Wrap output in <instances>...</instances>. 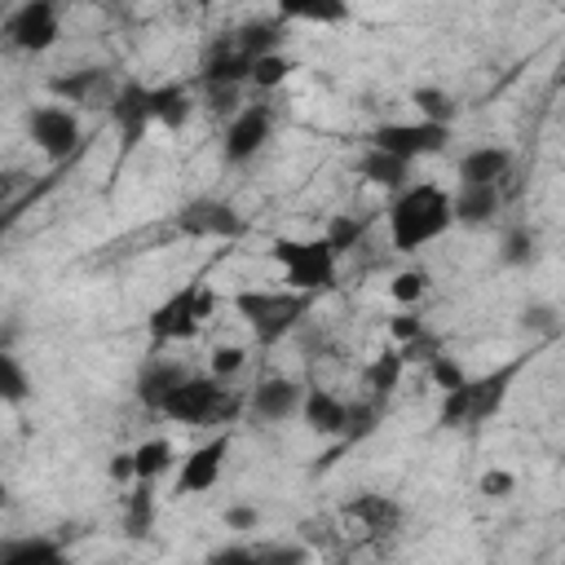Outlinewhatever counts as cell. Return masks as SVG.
<instances>
[{
  "mask_svg": "<svg viewBox=\"0 0 565 565\" xmlns=\"http://www.w3.org/2000/svg\"><path fill=\"white\" fill-rule=\"evenodd\" d=\"M18 190V172H0V203H9Z\"/></svg>",
  "mask_w": 565,
  "mask_h": 565,
  "instance_id": "7dc6e473",
  "label": "cell"
},
{
  "mask_svg": "<svg viewBox=\"0 0 565 565\" xmlns=\"http://www.w3.org/2000/svg\"><path fill=\"white\" fill-rule=\"evenodd\" d=\"M26 132L49 159H66L75 150V141H79V119L66 106H35L26 115Z\"/></svg>",
  "mask_w": 565,
  "mask_h": 565,
  "instance_id": "9c48e42d",
  "label": "cell"
},
{
  "mask_svg": "<svg viewBox=\"0 0 565 565\" xmlns=\"http://www.w3.org/2000/svg\"><path fill=\"white\" fill-rule=\"evenodd\" d=\"M4 503H9V490H4V481H0V508H4Z\"/></svg>",
  "mask_w": 565,
  "mask_h": 565,
  "instance_id": "c3c4849f",
  "label": "cell"
},
{
  "mask_svg": "<svg viewBox=\"0 0 565 565\" xmlns=\"http://www.w3.org/2000/svg\"><path fill=\"white\" fill-rule=\"evenodd\" d=\"M428 269H402L393 282H388V296L397 300V305H415V300H424V291H428Z\"/></svg>",
  "mask_w": 565,
  "mask_h": 565,
  "instance_id": "e575fe53",
  "label": "cell"
},
{
  "mask_svg": "<svg viewBox=\"0 0 565 565\" xmlns=\"http://www.w3.org/2000/svg\"><path fill=\"white\" fill-rule=\"evenodd\" d=\"M199 4H207V0H199Z\"/></svg>",
  "mask_w": 565,
  "mask_h": 565,
  "instance_id": "681fc988",
  "label": "cell"
},
{
  "mask_svg": "<svg viewBox=\"0 0 565 565\" xmlns=\"http://www.w3.org/2000/svg\"><path fill=\"white\" fill-rule=\"evenodd\" d=\"M291 71H296V62L282 57V53H260V57H252V84H256V88H278Z\"/></svg>",
  "mask_w": 565,
  "mask_h": 565,
  "instance_id": "4dcf8cb0",
  "label": "cell"
},
{
  "mask_svg": "<svg viewBox=\"0 0 565 565\" xmlns=\"http://www.w3.org/2000/svg\"><path fill=\"white\" fill-rule=\"evenodd\" d=\"M177 230L190 234V238H238L247 225H243V212L225 199H194L177 212Z\"/></svg>",
  "mask_w": 565,
  "mask_h": 565,
  "instance_id": "ba28073f",
  "label": "cell"
},
{
  "mask_svg": "<svg viewBox=\"0 0 565 565\" xmlns=\"http://www.w3.org/2000/svg\"><path fill=\"white\" fill-rule=\"evenodd\" d=\"M450 225V194L441 185H406L388 207V238L397 252H419Z\"/></svg>",
  "mask_w": 565,
  "mask_h": 565,
  "instance_id": "6da1fadb",
  "label": "cell"
},
{
  "mask_svg": "<svg viewBox=\"0 0 565 565\" xmlns=\"http://www.w3.org/2000/svg\"><path fill=\"white\" fill-rule=\"evenodd\" d=\"M190 110H194V102H190V93H185L181 84H163V88H150V119H154V124H163L168 132L185 128Z\"/></svg>",
  "mask_w": 565,
  "mask_h": 565,
  "instance_id": "d6986e66",
  "label": "cell"
},
{
  "mask_svg": "<svg viewBox=\"0 0 565 565\" xmlns=\"http://www.w3.org/2000/svg\"><path fill=\"white\" fill-rule=\"evenodd\" d=\"M419 331H424V322H419L415 313H397V318H388V335H393V340H402V344H406V340H415Z\"/></svg>",
  "mask_w": 565,
  "mask_h": 565,
  "instance_id": "7bdbcfd3",
  "label": "cell"
},
{
  "mask_svg": "<svg viewBox=\"0 0 565 565\" xmlns=\"http://www.w3.org/2000/svg\"><path fill=\"white\" fill-rule=\"evenodd\" d=\"M428 375H433V384L446 393V388H459L463 380H468V371L455 362V358H446V353H433L428 358Z\"/></svg>",
  "mask_w": 565,
  "mask_h": 565,
  "instance_id": "74e56055",
  "label": "cell"
},
{
  "mask_svg": "<svg viewBox=\"0 0 565 565\" xmlns=\"http://www.w3.org/2000/svg\"><path fill=\"white\" fill-rule=\"evenodd\" d=\"M358 172H362L371 185L402 190V185H406V177H411V163H406V159H397V154H388V150H380V146H371V150L358 159Z\"/></svg>",
  "mask_w": 565,
  "mask_h": 565,
  "instance_id": "ffe728a7",
  "label": "cell"
},
{
  "mask_svg": "<svg viewBox=\"0 0 565 565\" xmlns=\"http://www.w3.org/2000/svg\"><path fill=\"white\" fill-rule=\"evenodd\" d=\"M411 106L419 110V119H433V124H450L455 119V102H450V93H441V88H433V84H419L415 93H411Z\"/></svg>",
  "mask_w": 565,
  "mask_h": 565,
  "instance_id": "4316f807",
  "label": "cell"
},
{
  "mask_svg": "<svg viewBox=\"0 0 565 565\" xmlns=\"http://www.w3.org/2000/svg\"><path fill=\"white\" fill-rule=\"evenodd\" d=\"M397 375H402V353H380L371 366H366V388L375 397H384L388 388H397Z\"/></svg>",
  "mask_w": 565,
  "mask_h": 565,
  "instance_id": "d6a6232c",
  "label": "cell"
},
{
  "mask_svg": "<svg viewBox=\"0 0 565 565\" xmlns=\"http://www.w3.org/2000/svg\"><path fill=\"white\" fill-rule=\"evenodd\" d=\"M234 397H225V388L216 384V375H185L163 402L159 411L177 424H221L234 415Z\"/></svg>",
  "mask_w": 565,
  "mask_h": 565,
  "instance_id": "5b68a950",
  "label": "cell"
},
{
  "mask_svg": "<svg viewBox=\"0 0 565 565\" xmlns=\"http://www.w3.org/2000/svg\"><path fill=\"white\" fill-rule=\"evenodd\" d=\"M499 256H503V265H530V260L539 256V238H534V230H525V225L512 230V234L503 238V252H499Z\"/></svg>",
  "mask_w": 565,
  "mask_h": 565,
  "instance_id": "d590c367",
  "label": "cell"
},
{
  "mask_svg": "<svg viewBox=\"0 0 565 565\" xmlns=\"http://www.w3.org/2000/svg\"><path fill=\"white\" fill-rule=\"evenodd\" d=\"M441 424H446V428L468 424V380H463L459 388H446V402H441Z\"/></svg>",
  "mask_w": 565,
  "mask_h": 565,
  "instance_id": "f35d334b",
  "label": "cell"
},
{
  "mask_svg": "<svg viewBox=\"0 0 565 565\" xmlns=\"http://www.w3.org/2000/svg\"><path fill=\"white\" fill-rule=\"evenodd\" d=\"M225 455H230V433H216L212 441H203L199 450H190V459L177 472V494H203V490H212L221 481Z\"/></svg>",
  "mask_w": 565,
  "mask_h": 565,
  "instance_id": "30bf717a",
  "label": "cell"
},
{
  "mask_svg": "<svg viewBox=\"0 0 565 565\" xmlns=\"http://www.w3.org/2000/svg\"><path fill=\"white\" fill-rule=\"evenodd\" d=\"M508 168H512V154L503 146H477V150H468L459 159V181H490V185H499L508 177Z\"/></svg>",
  "mask_w": 565,
  "mask_h": 565,
  "instance_id": "ac0fdd59",
  "label": "cell"
},
{
  "mask_svg": "<svg viewBox=\"0 0 565 565\" xmlns=\"http://www.w3.org/2000/svg\"><path fill=\"white\" fill-rule=\"evenodd\" d=\"M265 141H269V110L265 106H238V115L230 119V132H225V159L243 163Z\"/></svg>",
  "mask_w": 565,
  "mask_h": 565,
  "instance_id": "7c38bea8",
  "label": "cell"
},
{
  "mask_svg": "<svg viewBox=\"0 0 565 565\" xmlns=\"http://www.w3.org/2000/svg\"><path fill=\"white\" fill-rule=\"evenodd\" d=\"M375 424H380V397L353 402V406H344V428H340V437H344V441H362V437L375 433Z\"/></svg>",
  "mask_w": 565,
  "mask_h": 565,
  "instance_id": "83f0119b",
  "label": "cell"
},
{
  "mask_svg": "<svg viewBox=\"0 0 565 565\" xmlns=\"http://www.w3.org/2000/svg\"><path fill=\"white\" fill-rule=\"evenodd\" d=\"M110 119L119 124V132H124V146H137L141 137H146V128L154 124L150 119V88L146 84H124V88H115V97H110Z\"/></svg>",
  "mask_w": 565,
  "mask_h": 565,
  "instance_id": "8fae6325",
  "label": "cell"
},
{
  "mask_svg": "<svg viewBox=\"0 0 565 565\" xmlns=\"http://www.w3.org/2000/svg\"><path fill=\"white\" fill-rule=\"evenodd\" d=\"M110 477H115V481H128V477H132V455H128V450L110 459Z\"/></svg>",
  "mask_w": 565,
  "mask_h": 565,
  "instance_id": "bcb514c9",
  "label": "cell"
},
{
  "mask_svg": "<svg viewBox=\"0 0 565 565\" xmlns=\"http://www.w3.org/2000/svg\"><path fill=\"white\" fill-rule=\"evenodd\" d=\"M256 521H260V512H256L252 503H234V508H225V525H230V530H256Z\"/></svg>",
  "mask_w": 565,
  "mask_h": 565,
  "instance_id": "ee69618b",
  "label": "cell"
},
{
  "mask_svg": "<svg viewBox=\"0 0 565 565\" xmlns=\"http://www.w3.org/2000/svg\"><path fill=\"white\" fill-rule=\"evenodd\" d=\"M102 88H106V71H75V75L53 79V93H57V97H66L71 106H88Z\"/></svg>",
  "mask_w": 565,
  "mask_h": 565,
  "instance_id": "484cf974",
  "label": "cell"
},
{
  "mask_svg": "<svg viewBox=\"0 0 565 565\" xmlns=\"http://www.w3.org/2000/svg\"><path fill=\"white\" fill-rule=\"evenodd\" d=\"M349 516L362 521V525L375 530V534H388V530H397L402 508H397L388 494H358V499L349 503Z\"/></svg>",
  "mask_w": 565,
  "mask_h": 565,
  "instance_id": "7402d4cb",
  "label": "cell"
},
{
  "mask_svg": "<svg viewBox=\"0 0 565 565\" xmlns=\"http://www.w3.org/2000/svg\"><path fill=\"white\" fill-rule=\"evenodd\" d=\"M265 561H305V547H252Z\"/></svg>",
  "mask_w": 565,
  "mask_h": 565,
  "instance_id": "f6af8a7d",
  "label": "cell"
},
{
  "mask_svg": "<svg viewBox=\"0 0 565 565\" xmlns=\"http://www.w3.org/2000/svg\"><path fill=\"white\" fill-rule=\"evenodd\" d=\"M300 397H305V388L296 384V380H287V375H269V380H260L256 384V393H252V411L260 415V419H291L296 411H300Z\"/></svg>",
  "mask_w": 565,
  "mask_h": 565,
  "instance_id": "5bb4252c",
  "label": "cell"
},
{
  "mask_svg": "<svg viewBox=\"0 0 565 565\" xmlns=\"http://www.w3.org/2000/svg\"><path fill=\"white\" fill-rule=\"evenodd\" d=\"M243 362H247V353H243L238 344H221V349L212 353V375H234Z\"/></svg>",
  "mask_w": 565,
  "mask_h": 565,
  "instance_id": "60d3db41",
  "label": "cell"
},
{
  "mask_svg": "<svg viewBox=\"0 0 565 565\" xmlns=\"http://www.w3.org/2000/svg\"><path fill=\"white\" fill-rule=\"evenodd\" d=\"M207 88V110L212 115H238L243 106V84H203Z\"/></svg>",
  "mask_w": 565,
  "mask_h": 565,
  "instance_id": "8d00e7d4",
  "label": "cell"
},
{
  "mask_svg": "<svg viewBox=\"0 0 565 565\" xmlns=\"http://www.w3.org/2000/svg\"><path fill=\"white\" fill-rule=\"evenodd\" d=\"M278 13L291 22H318V26H335L349 18V0H278Z\"/></svg>",
  "mask_w": 565,
  "mask_h": 565,
  "instance_id": "603a6c76",
  "label": "cell"
},
{
  "mask_svg": "<svg viewBox=\"0 0 565 565\" xmlns=\"http://www.w3.org/2000/svg\"><path fill=\"white\" fill-rule=\"evenodd\" d=\"M62 547L53 539H9L0 543V565H57Z\"/></svg>",
  "mask_w": 565,
  "mask_h": 565,
  "instance_id": "cb8c5ba5",
  "label": "cell"
},
{
  "mask_svg": "<svg viewBox=\"0 0 565 565\" xmlns=\"http://www.w3.org/2000/svg\"><path fill=\"white\" fill-rule=\"evenodd\" d=\"M234 49H243L247 57L278 53V26H274V22H252V26L234 31Z\"/></svg>",
  "mask_w": 565,
  "mask_h": 565,
  "instance_id": "f1b7e54d",
  "label": "cell"
},
{
  "mask_svg": "<svg viewBox=\"0 0 565 565\" xmlns=\"http://www.w3.org/2000/svg\"><path fill=\"white\" fill-rule=\"evenodd\" d=\"M503 194L490 181H459V194H450V221L459 225H486L494 221Z\"/></svg>",
  "mask_w": 565,
  "mask_h": 565,
  "instance_id": "4fadbf2b",
  "label": "cell"
},
{
  "mask_svg": "<svg viewBox=\"0 0 565 565\" xmlns=\"http://www.w3.org/2000/svg\"><path fill=\"white\" fill-rule=\"evenodd\" d=\"M512 375H516V366H503V371H494L486 380H468V424H481L503 406Z\"/></svg>",
  "mask_w": 565,
  "mask_h": 565,
  "instance_id": "2e32d148",
  "label": "cell"
},
{
  "mask_svg": "<svg viewBox=\"0 0 565 565\" xmlns=\"http://www.w3.org/2000/svg\"><path fill=\"white\" fill-rule=\"evenodd\" d=\"M128 455H132V481H154L172 463V441L168 437H150L137 450H128Z\"/></svg>",
  "mask_w": 565,
  "mask_h": 565,
  "instance_id": "d4e9b609",
  "label": "cell"
},
{
  "mask_svg": "<svg viewBox=\"0 0 565 565\" xmlns=\"http://www.w3.org/2000/svg\"><path fill=\"white\" fill-rule=\"evenodd\" d=\"M521 327H525V331H547V335H552V331H556V309H552V305H530V309L521 313Z\"/></svg>",
  "mask_w": 565,
  "mask_h": 565,
  "instance_id": "ab89813d",
  "label": "cell"
},
{
  "mask_svg": "<svg viewBox=\"0 0 565 565\" xmlns=\"http://www.w3.org/2000/svg\"><path fill=\"white\" fill-rule=\"evenodd\" d=\"M450 141V124H433V119H415V124H380L371 132V146L397 154V159H419V154H437Z\"/></svg>",
  "mask_w": 565,
  "mask_h": 565,
  "instance_id": "8992f818",
  "label": "cell"
},
{
  "mask_svg": "<svg viewBox=\"0 0 565 565\" xmlns=\"http://www.w3.org/2000/svg\"><path fill=\"white\" fill-rule=\"evenodd\" d=\"M344 406H349V402H340L335 393H327V388H309V393L300 397L305 428L318 433V437H335V433L344 428Z\"/></svg>",
  "mask_w": 565,
  "mask_h": 565,
  "instance_id": "9a60e30c",
  "label": "cell"
},
{
  "mask_svg": "<svg viewBox=\"0 0 565 565\" xmlns=\"http://www.w3.org/2000/svg\"><path fill=\"white\" fill-rule=\"evenodd\" d=\"M26 393H31V380H26L22 362L0 349V402H26Z\"/></svg>",
  "mask_w": 565,
  "mask_h": 565,
  "instance_id": "1f68e13d",
  "label": "cell"
},
{
  "mask_svg": "<svg viewBox=\"0 0 565 565\" xmlns=\"http://www.w3.org/2000/svg\"><path fill=\"white\" fill-rule=\"evenodd\" d=\"M4 35H9V44L22 49V53H44V49H53L57 35H62L57 4H53V0H26V4L9 18Z\"/></svg>",
  "mask_w": 565,
  "mask_h": 565,
  "instance_id": "52a82bcc",
  "label": "cell"
},
{
  "mask_svg": "<svg viewBox=\"0 0 565 565\" xmlns=\"http://www.w3.org/2000/svg\"><path fill=\"white\" fill-rule=\"evenodd\" d=\"M234 309H238V318L252 327V335L260 340V344H278L300 318H305V309H309V296L305 291H238L234 296Z\"/></svg>",
  "mask_w": 565,
  "mask_h": 565,
  "instance_id": "3957f363",
  "label": "cell"
},
{
  "mask_svg": "<svg viewBox=\"0 0 565 565\" xmlns=\"http://www.w3.org/2000/svg\"><path fill=\"white\" fill-rule=\"evenodd\" d=\"M216 291H207V287H199V282H190V287H181V291H172L159 309H150V318H146V331H150V340L154 344H177V340H190L212 313H216Z\"/></svg>",
  "mask_w": 565,
  "mask_h": 565,
  "instance_id": "277c9868",
  "label": "cell"
},
{
  "mask_svg": "<svg viewBox=\"0 0 565 565\" xmlns=\"http://www.w3.org/2000/svg\"><path fill=\"white\" fill-rule=\"evenodd\" d=\"M150 521H154V499H150V490H146V481H141V490L128 499V516H124V534L128 539H141L146 530H150Z\"/></svg>",
  "mask_w": 565,
  "mask_h": 565,
  "instance_id": "836d02e7",
  "label": "cell"
},
{
  "mask_svg": "<svg viewBox=\"0 0 565 565\" xmlns=\"http://www.w3.org/2000/svg\"><path fill=\"white\" fill-rule=\"evenodd\" d=\"M512 490H516L512 472H499V468H494V472H486V477H481V494H486V499H508Z\"/></svg>",
  "mask_w": 565,
  "mask_h": 565,
  "instance_id": "b9f144b4",
  "label": "cell"
},
{
  "mask_svg": "<svg viewBox=\"0 0 565 565\" xmlns=\"http://www.w3.org/2000/svg\"><path fill=\"white\" fill-rule=\"evenodd\" d=\"M203 84H247L252 79V57L243 53V49H234V44H225V49H216L207 62H203V75H199Z\"/></svg>",
  "mask_w": 565,
  "mask_h": 565,
  "instance_id": "44dd1931",
  "label": "cell"
},
{
  "mask_svg": "<svg viewBox=\"0 0 565 565\" xmlns=\"http://www.w3.org/2000/svg\"><path fill=\"white\" fill-rule=\"evenodd\" d=\"M269 260L282 269L287 287L291 291H305V296H318V291H331L335 287V252L327 238H274L269 247Z\"/></svg>",
  "mask_w": 565,
  "mask_h": 565,
  "instance_id": "7a4b0ae2",
  "label": "cell"
},
{
  "mask_svg": "<svg viewBox=\"0 0 565 565\" xmlns=\"http://www.w3.org/2000/svg\"><path fill=\"white\" fill-rule=\"evenodd\" d=\"M322 238L331 243L335 256H340V252H353V247L366 238V221H362V216H331Z\"/></svg>",
  "mask_w": 565,
  "mask_h": 565,
  "instance_id": "f546056e",
  "label": "cell"
},
{
  "mask_svg": "<svg viewBox=\"0 0 565 565\" xmlns=\"http://www.w3.org/2000/svg\"><path fill=\"white\" fill-rule=\"evenodd\" d=\"M181 380H185V366H177V362H168V358H150V362L141 366V375H137V397H141V406L159 411V402H163Z\"/></svg>",
  "mask_w": 565,
  "mask_h": 565,
  "instance_id": "e0dca14e",
  "label": "cell"
}]
</instances>
